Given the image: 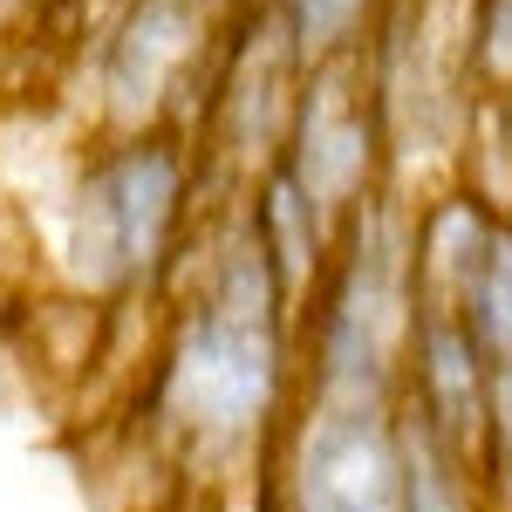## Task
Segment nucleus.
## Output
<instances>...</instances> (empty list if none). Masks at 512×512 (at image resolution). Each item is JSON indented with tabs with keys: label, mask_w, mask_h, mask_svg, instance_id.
<instances>
[{
	"label": "nucleus",
	"mask_w": 512,
	"mask_h": 512,
	"mask_svg": "<svg viewBox=\"0 0 512 512\" xmlns=\"http://www.w3.org/2000/svg\"><path fill=\"white\" fill-rule=\"evenodd\" d=\"M294 376H301L294 301L246 205H233L212 226L192 294L164 328V349L151 362V417L185 458L205 465L253 458L280 444Z\"/></svg>",
	"instance_id": "nucleus-1"
},
{
	"label": "nucleus",
	"mask_w": 512,
	"mask_h": 512,
	"mask_svg": "<svg viewBox=\"0 0 512 512\" xmlns=\"http://www.w3.org/2000/svg\"><path fill=\"white\" fill-rule=\"evenodd\" d=\"M417 205L376 192L355 212L321 287L294 321L308 403H403L410 335H417Z\"/></svg>",
	"instance_id": "nucleus-2"
},
{
	"label": "nucleus",
	"mask_w": 512,
	"mask_h": 512,
	"mask_svg": "<svg viewBox=\"0 0 512 512\" xmlns=\"http://www.w3.org/2000/svg\"><path fill=\"white\" fill-rule=\"evenodd\" d=\"M198 178V151L178 123L103 130L62 198V274L89 301L158 294L192 233Z\"/></svg>",
	"instance_id": "nucleus-3"
},
{
	"label": "nucleus",
	"mask_w": 512,
	"mask_h": 512,
	"mask_svg": "<svg viewBox=\"0 0 512 512\" xmlns=\"http://www.w3.org/2000/svg\"><path fill=\"white\" fill-rule=\"evenodd\" d=\"M301 55L280 28L274 0H233V21L219 28V62L205 82V151L198 158L253 185L280 164L294 96H301Z\"/></svg>",
	"instance_id": "nucleus-4"
},
{
	"label": "nucleus",
	"mask_w": 512,
	"mask_h": 512,
	"mask_svg": "<svg viewBox=\"0 0 512 512\" xmlns=\"http://www.w3.org/2000/svg\"><path fill=\"white\" fill-rule=\"evenodd\" d=\"M219 0H123L96 48V117L103 130H164L212 82Z\"/></svg>",
	"instance_id": "nucleus-5"
},
{
	"label": "nucleus",
	"mask_w": 512,
	"mask_h": 512,
	"mask_svg": "<svg viewBox=\"0 0 512 512\" xmlns=\"http://www.w3.org/2000/svg\"><path fill=\"white\" fill-rule=\"evenodd\" d=\"M280 171L301 185V198L328 226H349L376 192H390V144H383V117H376V96L362 76V55L321 62L301 76Z\"/></svg>",
	"instance_id": "nucleus-6"
},
{
	"label": "nucleus",
	"mask_w": 512,
	"mask_h": 512,
	"mask_svg": "<svg viewBox=\"0 0 512 512\" xmlns=\"http://www.w3.org/2000/svg\"><path fill=\"white\" fill-rule=\"evenodd\" d=\"M280 512H403V410L301 403L280 431Z\"/></svg>",
	"instance_id": "nucleus-7"
},
{
	"label": "nucleus",
	"mask_w": 512,
	"mask_h": 512,
	"mask_svg": "<svg viewBox=\"0 0 512 512\" xmlns=\"http://www.w3.org/2000/svg\"><path fill=\"white\" fill-rule=\"evenodd\" d=\"M403 410L417 424H431L478 472L485 424H492V369L478 362L458 308L424 301V294H417V335H410V369H403Z\"/></svg>",
	"instance_id": "nucleus-8"
},
{
	"label": "nucleus",
	"mask_w": 512,
	"mask_h": 512,
	"mask_svg": "<svg viewBox=\"0 0 512 512\" xmlns=\"http://www.w3.org/2000/svg\"><path fill=\"white\" fill-rule=\"evenodd\" d=\"M246 219H253V233H260V246H267V260H274L280 287H287V301H294V321H301V308H308V294L321 287V274H328V260H335V239H342V226H328L315 205L301 198V185L287 178V171H260L253 185H246Z\"/></svg>",
	"instance_id": "nucleus-9"
},
{
	"label": "nucleus",
	"mask_w": 512,
	"mask_h": 512,
	"mask_svg": "<svg viewBox=\"0 0 512 512\" xmlns=\"http://www.w3.org/2000/svg\"><path fill=\"white\" fill-rule=\"evenodd\" d=\"M451 308L465 321L478 362L492 369V383L512 376V212H499V226L485 239V253L472 260V274H465Z\"/></svg>",
	"instance_id": "nucleus-10"
},
{
	"label": "nucleus",
	"mask_w": 512,
	"mask_h": 512,
	"mask_svg": "<svg viewBox=\"0 0 512 512\" xmlns=\"http://www.w3.org/2000/svg\"><path fill=\"white\" fill-rule=\"evenodd\" d=\"M478 506L485 499H478L472 458H458L431 424H417L403 410V512H478Z\"/></svg>",
	"instance_id": "nucleus-11"
},
{
	"label": "nucleus",
	"mask_w": 512,
	"mask_h": 512,
	"mask_svg": "<svg viewBox=\"0 0 512 512\" xmlns=\"http://www.w3.org/2000/svg\"><path fill=\"white\" fill-rule=\"evenodd\" d=\"M390 0H274L280 28L294 41L301 69H321V62H342V55H362L369 28L383 21Z\"/></svg>",
	"instance_id": "nucleus-12"
},
{
	"label": "nucleus",
	"mask_w": 512,
	"mask_h": 512,
	"mask_svg": "<svg viewBox=\"0 0 512 512\" xmlns=\"http://www.w3.org/2000/svg\"><path fill=\"white\" fill-rule=\"evenodd\" d=\"M465 82L492 110H512V0H472L465 14Z\"/></svg>",
	"instance_id": "nucleus-13"
},
{
	"label": "nucleus",
	"mask_w": 512,
	"mask_h": 512,
	"mask_svg": "<svg viewBox=\"0 0 512 512\" xmlns=\"http://www.w3.org/2000/svg\"><path fill=\"white\" fill-rule=\"evenodd\" d=\"M478 499L492 512H512V376L492 383V424L478 451Z\"/></svg>",
	"instance_id": "nucleus-14"
},
{
	"label": "nucleus",
	"mask_w": 512,
	"mask_h": 512,
	"mask_svg": "<svg viewBox=\"0 0 512 512\" xmlns=\"http://www.w3.org/2000/svg\"><path fill=\"white\" fill-rule=\"evenodd\" d=\"M492 123H499V130H506V144H512V110H492Z\"/></svg>",
	"instance_id": "nucleus-15"
}]
</instances>
